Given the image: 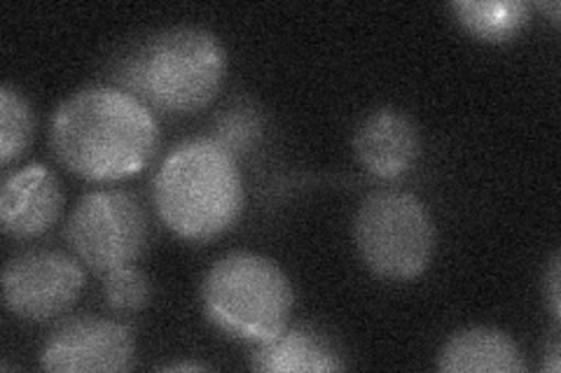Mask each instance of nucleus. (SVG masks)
Wrapping results in <instances>:
<instances>
[{
    "label": "nucleus",
    "instance_id": "13",
    "mask_svg": "<svg viewBox=\"0 0 561 373\" xmlns=\"http://www.w3.org/2000/svg\"><path fill=\"white\" fill-rule=\"evenodd\" d=\"M459 24L486 43H505L529 24V3L522 0H459L451 5Z\"/></svg>",
    "mask_w": 561,
    "mask_h": 373
},
{
    "label": "nucleus",
    "instance_id": "3",
    "mask_svg": "<svg viewBox=\"0 0 561 373\" xmlns=\"http://www.w3.org/2000/svg\"><path fill=\"white\" fill-rule=\"evenodd\" d=\"M227 57L214 33L175 26L152 35L122 66L119 80L129 94L164 113H195L216 98Z\"/></svg>",
    "mask_w": 561,
    "mask_h": 373
},
{
    "label": "nucleus",
    "instance_id": "10",
    "mask_svg": "<svg viewBox=\"0 0 561 373\" xmlns=\"http://www.w3.org/2000/svg\"><path fill=\"white\" fill-rule=\"evenodd\" d=\"M354 150L367 171L391 180L414 166L421 152V136L408 113L381 108L363 119L354 138Z\"/></svg>",
    "mask_w": 561,
    "mask_h": 373
},
{
    "label": "nucleus",
    "instance_id": "6",
    "mask_svg": "<svg viewBox=\"0 0 561 373\" xmlns=\"http://www.w3.org/2000/svg\"><path fill=\"white\" fill-rule=\"evenodd\" d=\"M68 245L90 269L108 273L134 264L148 243L146 212L127 191H90L66 224Z\"/></svg>",
    "mask_w": 561,
    "mask_h": 373
},
{
    "label": "nucleus",
    "instance_id": "19",
    "mask_svg": "<svg viewBox=\"0 0 561 373\" xmlns=\"http://www.w3.org/2000/svg\"><path fill=\"white\" fill-rule=\"evenodd\" d=\"M540 8L546 10V12H550L552 24H559V3H557V0H552V3H542Z\"/></svg>",
    "mask_w": 561,
    "mask_h": 373
},
{
    "label": "nucleus",
    "instance_id": "5",
    "mask_svg": "<svg viewBox=\"0 0 561 373\" xmlns=\"http://www.w3.org/2000/svg\"><path fill=\"white\" fill-rule=\"evenodd\" d=\"M358 255L386 280H414L435 253V226L426 206L408 191L383 189L367 197L354 220Z\"/></svg>",
    "mask_w": 561,
    "mask_h": 373
},
{
    "label": "nucleus",
    "instance_id": "16",
    "mask_svg": "<svg viewBox=\"0 0 561 373\" xmlns=\"http://www.w3.org/2000/svg\"><path fill=\"white\" fill-rule=\"evenodd\" d=\"M550 304L554 319H559V255H554L550 266Z\"/></svg>",
    "mask_w": 561,
    "mask_h": 373
},
{
    "label": "nucleus",
    "instance_id": "2",
    "mask_svg": "<svg viewBox=\"0 0 561 373\" xmlns=\"http://www.w3.org/2000/svg\"><path fill=\"white\" fill-rule=\"evenodd\" d=\"M154 206L162 222L187 241H210L232 229L243 210V183L232 150L195 138L157 171Z\"/></svg>",
    "mask_w": 561,
    "mask_h": 373
},
{
    "label": "nucleus",
    "instance_id": "12",
    "mask_svg": "<svg viewBox=\"0 0 561 373\" xmlns=\"http://www.w3.org/2000/svg\"><path fill=\"white\" fill-rule=\"evenodd\" d=\"M251 366L265 373H325L344 369V362L325 336L297 327L284 329L272 341L260 343Z\"/></svg>",
    "mask_w": 561,
    "mask_h": 373
},
{
    "label": "nucleus",
    "instance_id": "14",
    "mask_svg": "<svg viewBox=\"0 0 561 373\" xmlns=\"http://www.w3.org/2000/svg\"><path fill=\"white\" fill-rule=\"evenodd\" d=\"M33 138V113L26 98L3 84L0 89V162L5 166L20 159Z\"/></svg>",
    "mask_w": 561,
    "mask_h": 373
},
{
    "label": "nucleus",
    "instance_id": "17",
    "mask_svg": "<svg viewBox=\"0 0 561 373\" xmlns=\"http://www.w3.org/2000/svg\"><path fill=\"white\" fill-rule=\"evenodd\" d=\"M559 352H561L559 341H554V343H552V350H550V362H548V364H542V369L557 373V371H559V366H561V354H559Z\"/></svg>",
    "mask_w": 561,
    "mask_h": 373
},
{
    "label": "nucleus",
    "instance_id": "1",
    "mask_svg": "<svg viewBox=\"0 0 561 373\" xmlns=\"http://www.w3.org/2000/svg\"><path fill=\"white\" fill-rule=\"evenodd\" d=\"M49 143L70 173L113 183L144 171L160 145V127L148 105L127 89L99 84L59 105Z\"/></svg>",
    "mask_w": 561,
    "mask_h": 373
},
{
    "label": "nucleus",
    "instance_id": "11",
    "mask_svg": "<svg viewBox=\"0 0 561 373\" xmlns=\"http://www.w3.org/2000/svg\"><path fill=\"white\" fill-rule=\"evenodd\" d=\"M437 366L447 373H522L526 369L513 336L494 327H470L445 341Z\"/></svg>",
    "mask_w": 561,
    "mask_h": 373
},
{
    "label": "nucleus",
    "instance_id": "4",
    "mask_svg": "<svg viewBox=\"0 0 561 373\" xmlns=\"http://www.w3.org/2000/svg\"><path fill=\"white\" fill-rule=\"evenodd\" d=\"M202 299L210 323L249 343L272 341L288 329L293 288L270 257L230 253L210 266Z\"/></svg>",
    "mask_w": 561,
    "mask_h": 373
},
{
    "label": "nucleus",
    "instance_id": "18",
    "mask_svg": "<svg viewBox=\"0 0 561 373\" xmlns=\"http://www.w3.org/2000/svg\"><path fill=\"white\" fill-rule=\"evenodd\" d=\"M164 371H206V364H192V362H181V364H167L162 366Z\"/></svg>",
    "mask_w": 561,
    "mask_h": 373
},
{
    "label": "nucleus",
    "instance_id": "15",
    "mask_svg": "<svg viewBox=\"0 0 561 373\" xmlns=\"http://www.w3.org/2000/svg\"><path fill=\"white\" fill-rule=\"evenodd\" d=\"M103 294L111 308L122 313H134L148 304L152 288L144 271L136 269L134 264H127L105 273Z\"/></svg>",
    "mask_w": 561,
    "mask_h": 373
},
{
    "label": "nucleus",
    "instance_id": "9",
    "mask_svg": "<svg viewBox=\"0 0 561 373\" xmlns=\"http://www.w3.org/2000/svg\"><path fill=\"white\" fill-rule=\"evenodd\" d=\"M64 210V189L47 166L31 164L5 177L0 191V226L12 238L41 236Z\"/></svg>",
    "mask_w": 561,
    "mask_h": 373
},
{
    "label": "nucleus",
    "instance_id": "8",
    "mask_svg": "<svg viewBox=\"0 0 561 373\" xmlns=\"http://www.w3.org/2000/svg\"><path fill=\"white\" fill-rule=\"evenodd\" d=\"M136 341L127 325L103 317H80L49 336L41 366L55 373H115L134 362Z\"/></svg>",
    "mask_w": 561,
    "mask_h": 373
},
{
    "label": "nucleus",
    "instance_id": "7",
    "mask_svg": "<svg viewBox=\"0 0 561 373\" xmlns=\"http://www.w3.org/2000/svg\"><path fill=\"white\" fill-rule=\"evenodd\" d=\"M84 273L76 259L57 250H28L8 261L3 304L28 323H49L76 304Z\"/></svg>",
    "mask_w": 561,
    "mask_h": 373
}]
</instances>
